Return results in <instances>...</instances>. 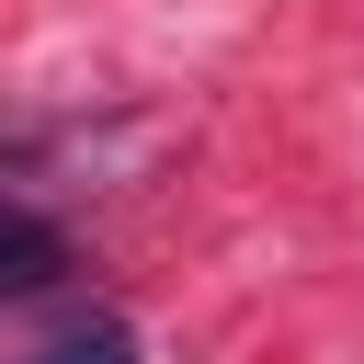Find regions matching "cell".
Instances as JSON below:
<instances>
[{
    "instance_id": "6da1fadb",
    "label": "cell",
    "mask_w": 364,
    "mask_h": 364,
    "mask_svg": "<svg viewBox=\"0 0 364 364\" xmlns=\"http://www.w3.org/2000/svg\"><path fill=\"white\" fill-rule=\"evenodd\" d=\"M136 353L148 341H136V318L114 296H34L0 330V364H136Z\"/></svg>"
},
{
    "instance_id": "7a4b0ae2",
    "label": "cell",
    "mask_w": 364,
    "mask_h": 364,
    "mask_svg": "<svg viewBox=\"0 0 364 364\" xmlns=\"http://www.w3.org/2000/svg\"><path fill=\"white\" fill-rule=\"evenodd\" d=\"M57 273H68V239H57L34 205H11V216H0V296L34 307V296H57Z\"/></svg>"
}]
</instances>
